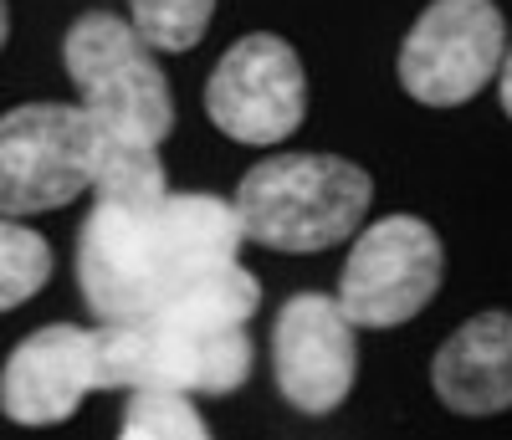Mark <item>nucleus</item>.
Here are the masks:
<instances>
[{"label":"nucleus","mask_w":512,"mask_h":440,"mask_svg":"<svg viewBox=\"0 0 512 440\" xmlns=\"http://www.w3.org/2000/svg\"><path fill=\"white\" fill-rule=\"evenodd\" d=\"M241 241L236 205L221 195L98 200L77 231V287L98 323L154 318L241 261Z\"/></svg>","instance_id":"1"},{"label":"nucleus","mask_w":512,"mask_h":440,"mask_svg":"<svg viewBox=\"0 0 512 440\" xmlns=\"http://www.w3.org/2000/svg\"><path fill=\"white\" fill-rule=\"evenodd\" d=\"M231 205L246 241L287 256H313L344 246L364 226L374 180L369 169L338 154H277L246 169Z\"/></svg>","instance_id":"2"},{"label":"nucleus","mask_w":512,"mask_h":440,"mask_svg":"<svg viewBox=\"0 0 512 440\" xmlns=\"http://www.w3.org/2000/svg\"><path fill=\"white\" fill-rule=\"evenodd\" d=\"M103 389H175V394H231L251 374V338L236 323H200L154 313L98 328Z\"/></svg>","instance_id":"3"},{"label":"nucleus","mask_w":512,"mask_h":440,"mask_svg":"<svg viewBox=\"0 0 512 440\" xmlns=\"http://www.w3.org/2000/svg\"><path fill=\"white\" fill-rule=\"evenodd\" d=\"M62 62L77 87V103L88 108L93 123L128 128L154 144L169 139L175 128V98H169V77L154 62V47L134 31V21L88 11L67 26Z\"/></svg>","instance_id":"4"},{"label":"nucleus","mask_w":512,"mask_h":440,"mask_svg":"<svg viewBox=\"0 0 512 440\" xmlns=\"http://www.w3.org/2000/svg\"><path fill=\"white\" fill-rule=\"evenodd\" d=\"M93 190V118L82 103H21L0 113V215L62 210Z\"/></svg>","instance_id":"5"},{"label":"nucleus","mask_w":512,"mask_h":440,"mask_svg":"<svg viewBox=\"0 0 512 440\" xmlns=\"http://www.w3.org/2000/svg\"><path fill=\"white\" fill-rule=\"evenodd\" d=\"M507 21L492 0H431L400 41V87L425 108H461L502 72Z\"/></svg>","instance_id":"6"},{"label":"nucleus","mask_w":512,"mask_h":440,"mask_svg":"<svg viewBox=\"0 0 512 440\" xmlns=\"http://www.w3.org/2000/svg\"><path fill=\"white\" fill-rule=\"evenodd\" d=\"M446 251L441 236L420 215H384L359 231L344 272H338V307L354 328H400L431 307L441 292Z\"/></svg>","instance_id":"7"},{"label":"nucleus","mask_w":512,"mask_h":440,"mask_svg":"<svg viewBox=\"0 0 512 440\" xmlns=\"http://www.w3.org/2000/svg\"><path fill=\"white\" fill-rule=\"evenodd\" d=\"M205 113L236 144H282L303 128L308 113V77L303 62L272 31H251L231 41L205 82Z\"/></svg>","instance_id":"8"},{"label":"nucleus","mask_w":512,"mask_h":440,"mask_svg":"<svg viewBox=\"0 0 512 440\" xmlns=\"http://www.w3.org/2000/svg\"><path fill=\"white\" fill-rule=\"evenodd\" d=\"M354 318L328 292H297L277 313L272 328V369L277 389L292 410L333 415L349 400L359 374V338Z\"/></svg>","instance_id":"9"},{"label":"nucleus","mask_w":512,"mask_h":440,"mask_svg":"<svg viewBox=\"0 0 512 440\" xmlns=\"http://www.w3.org/2000/svg\"><path fill=\"white\" fill-rule=\"evenodd\" d=\"M93 389H103L98 328L52 323L11 348L6 369H0V410L16 425L41 430L72 420Z\"/></svg>","instance_id":"10"},{"label":"nucleus","mask_w":512,"mask_h":440,"mask_svg":"<svg viewBox=\"0 0 512 440\" xmlns=\"http://www.w3.org/2000/svg\"><path fill=\"white\" fill-rule=\"evenodd\" d=\"M436 400L456 415H502L512 410V313H477L466 318L431 364Z\"/></svg>","instance_id":"11"},{"label":"nucleus","mask_w":512,"mask_h":440,"mask_svg":"<svg viewBox=\"0 0 512 440\" xmlns=\"http://www.w3.org/2000/svg\"><path fill=\"white\" fill-rule=\"evenodd\" d=\"M93 195L98 200H154L164 195L159 144L128 128L93 123Z\"/></svg>","instance_id":"12"},{"label":"nucleus","mask_w":512,"mask_h":440,"mask_svg":"<svg viewBox=\"0 0 512 440\" xmlns=\"http://www.w3.org/2000/svg\"><path fill=\"white\" fill-rule=\"evenodd\" d=\"M52 277V246L16 215H0V313L31 302Z\"/></svg>","instance_id":"13"},{"label":"nucleus","mask_w":512,"mask_h":440,"mask_svg":"<svg viewBox=\"0 0 512 440\" xmlns=\"http://www.w3.org/2000/svg\"><path fill=\"white\" fill-rule=\"evenodd\" d=\"M118 440H210L200 410L190 394L175 389H134V400L123 410Z\"/></svg>","instance_id":"14"},{"label":"nucleus","mask_w":512,"mask_h":440,"mask_svg":"<svg viewBox=\"0 0 512 440\" xmlns=\"http://www.w3.org/2000/svg\"><path fill=\"white\" fill-rule=\"evenodd\" d=\"M216 16V0H128V21L154 52H190Z\"/></svg>","instance_id":"15"},{"label":"nucleus","mask_w":512,"mask_h":440,"mask_svg":"<svg viewBox=\"0 0 512 440\" xmlns=\"http://www.w3.org/2000/svg\"><path fill=\"white\" fill-rule=\"evenodd\" d=\"M497 98H502V113L512 118V47L502 57V72H497Z\"/></svg>","instance_id":"16"},{"label":"nucleus","mask_w":512,"mask_h":440,"mask_svg":"<svg viewBox=\"0 0 512 440\" xmlns=\"http://www.w3.org/2000/svg\"><path fill=\"white\" fill-rule=\"evenodd\" d=\"M6 36H11V6L0 0V47H6Z\"/></svg>","instance_id":"17"}]
</instances>
